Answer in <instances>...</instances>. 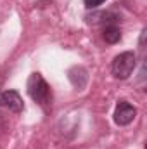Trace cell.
Here are the masks:
<instances>
[{"instance_id":"3957f363","label":"cell","mask_w":147,"mask_h":149,"mask_svg":"<svg viewBox=\"0 0 147 149\" xmlns=\"http://www.w3.org/2000/svg\"><path fill=\"white\" fill-rule=\"evenodd\" d=\"M137 116V108L133 104H130L128 101H119L116 104L114 109V123L119 127H126L130 125Z\"/></svg>"},{"instance_id":"52a82bcc","label":"cell","mask_w":147,"mask_h":149,"mask_svg":"<svg viewBox=\"0 0 147 149\" xmlns=\"http://www.w3.org/2000/svg\"><path fill=\"white\" fill-rule=\"evenodd\" d=\"M85 2V7L87 9H95V7H99L101 3H104L106 0H83Z\"/></svg>"},{"instance_id":"8992f818","label":"cell","mask_w":147,"mask_h":149,"mask_svg":"<svg viewBox=\"0 0 147 149\" xmlns=\"http://www.w3.org/2000/svg\"><path fill=\"white\" fill-rule=\"evenodd\" d=\"M88 23H94V24H99V23H107V24H114L118 21V16L112 14V12H97V14H92L87 17Z\"/></svg>"},{"instance_id":"5b68a950","label":"cell","mask_w":147,"mask_h":149,"mask_svg":"<svg viewBox=\"0 0 147 149\" xmlns=\"http://www.w3.org/2000/svg\"><path fill=\"white\" fill-rule=\"evenodd\" d=\"M102 38L107 43H118L121 40V30L116 24H106L104 31H102Z\"/></svg>"},{"instance_id":"7a4b0ae2","label":"cell","mask_w":147,"mask_h":149,"mask_svg":"<svg viewBox=\"0 0 147 149\" xmlns=\"http://www.w3.org/2000/svg\"><path fill=\"white\" fill-rule=\"evenodd\" d=\"M135 66H137V56H135V52L126 50V52H121L119 56H116V57L112 59L111 71L114 74V78H118V80H126L130 74L133 73Z\"/></svg>"},{"instance_id":"277c9868","label":"cell","mask_w":147,"mask_h":149,"mask_svg":"<svg viewBox=\"0 0 147 149\" xmlns=\"http://www.w3.org/2000/svg\"><path fill=\"white\" fill-rule=\"evenodd\" d=\"M0 108H5L12 113H21L24 109L23 97L16 90H3L0 92Z\"/></svg>"},{"instance_id":"6da1fadb","label":"cell","mask_w":147,"mask_h":149,"mask_svg":"<svg viewBox=\"0 0 147 149\" xmlns=\"http://www.w3.org/2000/svg\"><path fill=\"white\" fill-rule=\"evenodd\" d=\"M26 88H28L30 97L37 102L38 106H42L45 111L50 109V106H52V90H50V85L45 81V78L42 74L40 73L30 74Z\"/></svg>"}]
</instances>
